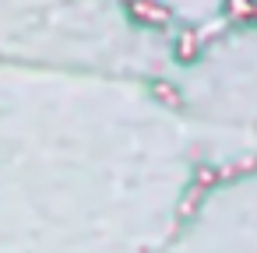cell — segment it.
<instances>
[{"mask_svg": "<svg viewBox=\"0 0 257 253\" xmlns=\"http://www.w3.org/2000/svg\"><path fill=\"white\" fill-rule=\"evenodd\" d=\"M131 15L134 18H148V22H169V11L166 8H155V4H145V0H131Z\"/></svg>", "mask_w": 257, "mask_h": 253, "instance_id": "cell-1", "label": "cell"}]
</instances>
